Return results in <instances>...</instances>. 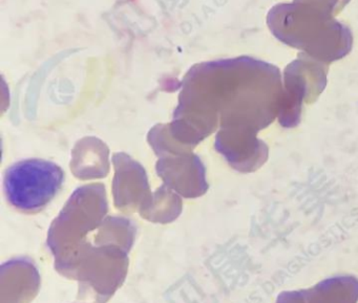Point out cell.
<instances>
[{"instance_id":"7a4b0ae2","label":"cell","mask_w":358,"mask_h":303,"mask_svg":"<svg viewBox=\"0 0 358 303\" xmlns=\"http://www.w3.org/2000/svg\"><path fill=\"white\" fill-rule=\"evenodd\" d=\"M350 0H293L270 10L267 24L272 34L289 47L303 52L316 61L329 64L351 52L353 36L337 22Z\"/></svg>"},{"instance_id":"277c9868","label":"cell","mask_w":358,"mask_h":303,"mask_svg":"<svg viewBox=\"0 0 358 303\" xmlns=\"http://www.w3.org/2000/svg\"><path fill=\"white\" fill-rule=\"evenodd\" d=\"M328 64L316 61L306 54L291 62L284 72V95L278 122L285 128H293L301 122L303 103H312L327 84Z\"/></svg>"},{"instance_id":"6da1fadb","label":"cell","mask_w":358,"mask_h":303,"mask_svg":"<svg viewBox=\"0 0 358 303\" xmlns=\"http://www.w3.org/2000/svg\"><path fill=\"white\" fill-rule=\"evenodd\" d=\"M284 82L273 64L255 58L196 64L186 75L177 119H192L199 140L220 123L215 143L257 139L280 114Z\"/></svg>"},{"instance_id":"3957f363","label":"cell","mask_w":358,"mask_h":303,"mask_svg":"<svg viewBox=\"0 0 358 303\" xmlns=\"http://www.w3.org/2000/svg\"><path fill=\"white\" fill-rule=\"evenodd\" d=\"M64 181V171L54 163L27 160L8 168L3 189L14 208L24 213H37L57 195Z\"/></svg>"}]
</instances>
